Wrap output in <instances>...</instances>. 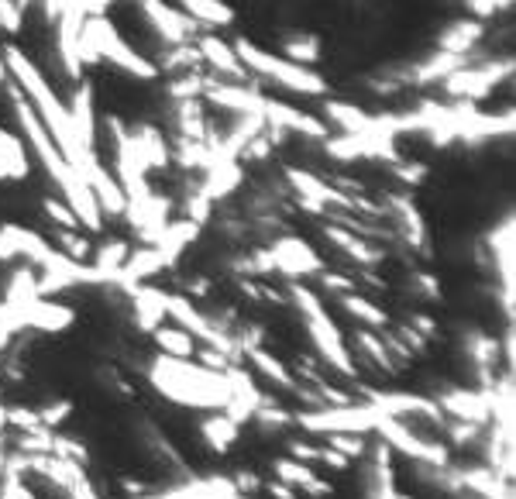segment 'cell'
Listing matches in <instances>:
<instances>
[{"instance_id": "cell-35", "label": "cell", "mask_w": 516, "mask_h": 499, "mask_svg": "<svg viewBox=\"0 0 516 499\" xmlns=\"http://www.w3.org/2000/svg\"><path fill=\"white\" fill-rule=\"evenodd\" d=\"M35 410H38V420H42V427L56 431L59 424H66V420H69V413H73V403L56 400V403H45V407H35Z\"/></svg>"}, {"instance_id": "cell-34", "label": "cell", "mask_w": 516, "mask_h": 499, "mask_svg": "<svg viewBox=\"0 0 516 499\" xmlns=\"http://www.w3.org/2000/svg\"><path fill=\"white\" fill-rule=\"evenodd\" d=\"M0 499H38V496L28 489L25 475L4 469V475H0Z\"/></svg>"}, {"instance_id": "cell-43", "label": "cell", "mask_w": 516, "mask_h": 499, "mask_svg": "<svg viewBox=\"0 0 516 499\" xmlns=\"http://www.w3.org/2000/svg\"><path fill=\"white\" fill-rule=\"evenodd\" d=\"M317 462H320V465H327V469H331V472H348V469H351V458H344L341 451L327 448V444H324V448H320V458H317Z\"/></svg>"}, {"instance_id": "cell-29", "label": "cell", "mask_w": 516, "mask_h": 499, "mask_svg": "<svg viewBox=\"0 0 516 499\" xmlns=\"http://www.w3.org/2000/svg\"><path fill=\"white\" fill-rule=\"evenodd\" d=\"M355 345L362 348V352L369 355L382 372H396L393 358H389V352H386V345H382L379 334H372V327H358V331H355Z\"/></svg>"}, {"instance_id": "cell-42", "label": "cell", "mask_w": 516, "mask_h": 499, "mask_svg": "<svg viewBox=\"0 0 516 499\" xmlns=\"http://www.w3.org/2000/svg\"><path fill=\"white\" fill-rule=\"evenodd\" d=\"M289 458L310 465V462H317V458H320V448H317V444H307V441L293 438V441H289Z\"/></svg>"}, {"instance_id": "cell-4", "label": "cell", "mask_w": 516, "mask_h": 499, "mask_svg": "<svg viewBox=\"0 0 516 499\" xmlns=\"http://www.w3.org/2000/svg\"><path fill=\"white\" fill-rule=\"evenodd\" d=\"M386 417L375 403H341V407H314V410H300L293 413V420L303 431L314 434H369L375 431V424Z\"/></svg>"}, {"instance_id": "cell-27", "label": "cell", "mask_w": 516, "mask_h": 499, "mask_svg": "<svg viewBox=\"0 0 516 499\" xmlns=\"http://www.w3.org/2000/svg\"><path fill=\"white\" fill-rule=\"evenodd\" d=\"M341 307H344V314L348 317H355L358 324H365V327H386L389 324V314L379 307V303H372V300H365V296H358L355 290L351 293H341Z\"/></svg>"}, {"instance_id": "cell-12", "label": "cell", "mask_w": 516, "mask_h": 499, "mask_svg": "<svg viewBox=\"0 0 516 499\" xmlns=\"http://www.w3.org/2000/svg\"><path fill=\"white\" fill-rule=\"evenodd\" d=\"M437 407L444 410V417L472 420V424H482V427L492 420L489 389H448V393L437 396Z\"/></svg>"}, {"instance_id": "cell-8", "label": "cell", "mask_w": 516, "mask_h": 499, "mask_svg": "<svg viewBox=\"0 0 516 499\" xmlns=\"http://www.w3.org/2000/svg\"><path fill=\"white\" fill-rule=\"evenodd\" d=\"M14 321L18 331H45V334H62L66 327H73L76 310L59 303L56 296H35L25 307H14Z\"/></svg>"}, {"instance_id": "cell-37", "label": "cell", "mask_w": 516, "mask_h": 499, "mask_svg": "<svg viewBox=\"0 0 516 499\" xmlns=\"http://www.w3.org/2000/svg\"><path fill=\"white\" fill-rule=\"evenodd\" d=\"M4 413H7V427H14V431H35V427H42L35 407H4Z\"/></svg>"}, {"instance_id": "cell-1", "label": "cell", "mask_w": 516, "mask_h": 499, "mask_svg": "<svg viewBox=\"0 0 516 499\" xmlns=\"http://www.w3.org/2000/svg\"><path fill=\"white\" fill-rule=\"evenodd\" d=\"M148 379L159 389L166 400L179 403V407L193 410H224V403L231 400V379L228 372L203 369L193 358H169L155 355Z\"/></svg>"}, {"instance_id": "cell-47", "label": "cell", "mask_w": 516, "mask_h": 499, "mask_svg": "<svg viewBox=\"0 0 516 499\" xmlns=\"http://www.w3.org/2000/svg\"><path fill=\"white\" fill-rule=\"evenodd\" d=\"M393 499H413V496H403V493H396Z\"/></svg>"}, {"instance_id": "cell-45", "label": "cell", "mask_w": 516, "mask_h": 499, "mask_svg": "<svg viewBox=\"0 0 516 499\" xmlns=\"http://www.w3.org/2000/svg\"><path fill=\"white\" fill-rule=\"evenodd\" d=\"M265 489H269V496L272 499H296V496H300V493H296V489L293 486H286V482H269V486H265Z\"/></svg>"}, {"instance_id": "cell-9", "label": "cell", "mask_w": 516, "mask_h": 499, "mask_svg": "<svg viewBox=\"0 0 516 499\" xmlns=\"http://www.w3.org/2000/svg\"><path fill=\"white\" fill-rule=\"evenodd\" d=\"M303 324H307L317 355L324 358L331 369L344 372V376H355V362H351V352H348V345H344V334L338 331V324L331 321V314L320 310L314 317H303Z\"/></svg>"}, {"instance_id": "cell-14", "label": "cell", "mask_w": 516, "mask_h": 499, "mask_svg": "<svg viewBox=\"0 0 516 499\" xmlns=\"http://www.w3.org/2000/svg\"><path fill=\"white\" fill-rule=\"evenodd\" d=\"M131 135V145H135L138 159H142L145 173H169L172 166V155H169V142L166 135H162L155 124H138L135 131H128Z\"/></svg>"}, {"instance_id": "cell-3", "label": "cell", "mask_w": 516, "mask_h": 499, "mask_svg": "<svg viewBox=\"0 0 516 499\" xmlns=\"http://www.w3.org/2000/svg\"><path fill=\"white\" fill-rule=\"evenodd\" d=\"M234 52H238L241 66H245L248 73L276 83L279 90L303 93V97H324L327 93V80L320 73H314L310 66H300V62H289L286 56L258 49V45H252L248 38H238V42H234Z\"/></svg>"}, {"instance_id": "cell-31", "label": "cell", "mask_w": 516, "mask_h": 499, "mask_svg": "<svg viewBox=\"0 0 516 499\" xmlns=\"http://www.w3.org/2000/svg\"><path fill=\"white\" fill-rule=\"evenodd\" d=\"M324 441H327V448H334V451H341L344 458H365L369 455V441H365V434H324Z\"/></svg>"}, {"instance_id": "cell-6", "label": "cell", "mask_w": 516, "mask_h": 499, "mask_svg": "<svg viewBox=\"0 0 516 499\" xmlns=\"http://www.w3.org/2000/svg\"><path fill=\"white\" fill-rule=\"evenodd\" d=\"M200 100H207V104L214 107V111H221V114H258V118H262L265 93L245 87V83H231V80H221V76L207 73V76H203Z\"/></svg>"}, {"instance_id": "cell-16", "label": "cell", "mask_w": 516, "mask_h": 499, "mask_svg": "<svg viewBox=\"0 0 516 499\" xmlns=\"http://www.w3.org/2000/svg\"><path fill=\"white\" fill-rule=\"evenodd\" d=\"M386 204L396 214V235L417 252H427V221L420 207L410 197H386Z\"/></svg>"}, {"instance_id": "cell-15", "label": "cell", "mask_w": 516, "mask_h": 499, "mask_svg": "<svg viewBox=\"0 0 516 499\" xmlns=\"http://www.w3.org/2000/svg\"><path fill=\"white\" fill-rule=\"evenodd\" d=\"M131 296V317H135V327L145 334H152L159 324H166V290H159V286H135V290L128 293Z\"/></svg>"}, {"instance_id": "cell-21", "label": "cell", "mask_w": 516, "mask_h": 499, "mask_svg": "<svg viewBox=\"0 0 516 499\" xmlns=\"http://www.w3.org/2000/svg\"><path fill=\"white\" fill-rule=\"evenodd\" d=\"M324 118L338 135H358V131H372V114L362 111L358 104L348 100H327L324 104Z\"/></svg>"}, {"instance_id": "cell-30", "label": "cell", "mask_w": 516, "mask_h": 499, "mask_svg": "<svg viewBox=\"0 0 516 499\" xmlns=\"http://www.w3.org/2000/svg\"><path fill=\"white\" fill-rule=\"evenodd\" d=\"M56 248H59L62 255H66V259H73V262H90V255H93L90 238L80 235V228H73V231H62V228H59Z\"/></svg>"}, {"instance_id": "cell-18", "label": "cell", "mask_w": 516, "mask_h": 499, "mask_svg": "<svg viewBox=\"0 0 516 499\" xmlns=\"http://www.w3.org/2000/svg\"><path fill=\"white\" fill-rule=\"evenodd\" d=\"M486 38V21L479 18H461L455 25H448L437 38V49L451 52V56H472L479 49V42Z\"/></svg>"}, {"instance_id": "cell-44", "label": "cell", "mask_w": 516, "mask_h": 499, "mask_svg": "<svg viewBox=\"0 0 516 499\" xmlns=\"http://www.w3.org/2000/svg\"><path fill=\"white\" fill-rule=\"evenodd\" d=\"M410 327L417 334H424V338H434V334H437V321H434V317H424V314H413Z\"/></svg>"}, {"instance_id": "cell-19", "label": "cell", "mask_w": 516, "mask_h": 499, "mask_svg": "<svg viewBox=\"0 0 516 499\" xmlns=\"http://www.w3.org/2000/svg\"><path fill=\"white\" fill-rule=\"evenodd\" d=\"M176 7L193 21V25L217 31L234 25V7L228 0H176Z\"/></svg>"}, {"instance_id": "cell-39", "label": "cell", "mask_w": 516, "mask_h": 499, "mask_svg": "<svg viewBox=\"0 0 516 499\" xmlns=\"http://www.w3.org/2000/svg\"><path fill=\"white\" fill-rule=\"evenodd\" d=\"M413 290L417 296H424V300H441V283H437V276H427V272H413Z\"/></svg>"}, {"instance_id": "cell-38", "label": "cell", "mask_w": 516, "mask_h": 499, "mask_svg": "<svg viewBox=\"0 0 516 499\" xmlns=\"http://www.w3.org/2000/svg\"><path fill=\"white\" fill-rule=\"evenodd\" d=\"M465 4H468V11H472V18L486 21V18H492V14L506 11L513 0H465Z\"/></svg>"}, {"instance_id": "cell-32", "label": "cell", "mask_w": 516, "mask_h": 499, "mask_svg": "<svg viewBox=\"0 0 516 499\" xmlns=\"http://www.w3.org/2000/svg\"><path fill=\"white\" fill-rule=\"evenodd\" d=\"M42 214L49 217V221L56 224V228H62V231L80 228V221H76V214H73V210H69V204L59 197V193H56V197H42Z\"/></svg>"}, {"instance_id": "cell-26", "label": "cell", "mask_w": 516, "mask_h": 499, "mask_svg": "<svg viewBox=\"0 0 516 499\" xmlns=\"http://www.w3.org/2000/svg\"><path fill=\"white\" fill-rule=\"evenodd\" d=\"M128 255H131V245L124 238H111V241H104L100 248H93V255H90V265L100 272V276L107 279V286L114 283V272L121 269L124 262H128Z\"/></svg>"}, {"instance_id": "cell-33", "label": "cell", "mask_w": 516, "mask_h": 499, "mask_svg": "<svg viewBox=\"0 0 516 499\" xmlns=\"http://www.w3.org/2000/svg\"><path fill=\"white\" fill-rule=\"evenodd\" d=\"M52 455L83 465V469L90 465V451H86V444L76 441V438H66V434H59V431H56V438H52Z\"/></svg>"}, {"instance_id": "cell-11", "label": "cell", "mask_w": 516, "mask_h": 499, "mask_svg": "<svg viewBox=\"0 0 516 499\" xmlns=\"http://www.w3.org/2000/svg\"><path fill=\"white\" fill-rule=\"evenodd\" d=\"M193 45H197L200 66H207L210 76H221V80H231V83H245L248 80V69L241 66L234 45L224 42L221 35H197V38H193Z\"/></svg>"}, {"instance_id": "cell-22", "label": "cell", "mask_w": 516, "mask_h": 499, "mask_svg": "<svg viewBox=\"0 0 516 499\" xmlns=\"http://www.w3.org/2000/svg\"><path fill=\"white\" fill-rule=\"evenodd\" d=\"M200 434H203V441L217 451V455H224V451H231L234 444H238L241 427L234 424L224 410H214V413H207V417L200 420Z\"/></svg>"}, {"instance_id": "cell-13", "label": "cell", "mask_w": 516, "mask_h": 499, "mask_svg": "<svg viewBox=\"0 0 516 499\" xmlns=\"http://www.w3.org/2000/svg\"><path fill=\"white\" fill-rule=\"evenodd\" d=\"M80 176L86 179V186L93 190V197H97L100 214H104V217H124L128 200H124V190H121V183L114 179V173H107V169L93 159L90 166H83Z\"/></svg>"}, {"instance_id": "cell-20", "label": "cell", "mask_w": 516, "mask_h": 499, "mask_svg": "<svg viewBox=\"0 0 516 499\" xmlns=\"http://www.w3.org/2000/svg\"><path fill=\"white\" fill-rule=\"evenodd\" d=\"M324 235H327V241H334V245H338L341 252L348 255L351 262H358V265H379L382 259H386V252H382V248L369 245V241H365L362 235H355L351 228H341V224H327Z\"/></svg>"}, {"instance_id": "cell-24", "label": "cell", "mask_w": 516, "mask_h": 499, "mask_svg": "<svg viewBox=\"0 0 516 499\" xmlns=\"http://www.w3.org/2000/svg\"><path fill=\"white\" fill-rule=\"evenodd\" d=\"M152 341H155V348H159V355H169V358H193L197 355V338L176 324H159L152 331Z\"/></svg>"}, {"instance_id": "cell-28", "label": "cell", "mask_w": 516, "mask_h": 499, "mask_svg": "<svg viewBox=\"0 0 516 499\" xmlns=\"http://www.w3.org/2000/svg\"><path fill=\"white\" fill-rule=\"evenodd\" d=\"M283 56L289 62H300V66H307V62H317L320 38L310 35V31H293V35H286V42H283Z\"/></svg>"}, {"instance_id": "cell-2", "label": "cell", "mask_w": 516, "mask_h": 499, "mask_svg": "<svg viewBox=\"0 0 516 499\" xmlns=\"http://www.w3.org/2000/svg\"><path fill=\"white\" fill-rule=\"evenodd\" d=\"M80 59L83 66H97L100 59L104 62H114L121 73L135 76V80H155L159 69L155 62L142 56L128 38L117 31V25L111 18H86L83 21V31H80Z\"/></svg>"}, {"instance_id": "cell-46", "label": "cell", "mask_w": 516, "mask_h": 499, "mask_svg": "<svg viewBox=\"0 0 516 499\" xmlns=\"http://www.w3.org/2000/svg\"><path fill=\"white\" fill-rule=\"evenodd\" d=\"M18 255H14V248H11V241L4 238V231H0V262H14Z\"/></svg>"}, {"instance_id": "cell-7", "label": "cell", "mask_w": 516, "mask_h": 499, "mask_svg": "<svg viewBox=\"0 0 516 499\" xmlns=\"http://www.w3.org/2000/svg\"><path fill=\"white\" fill-rule=\"evenodd\" d=\"M269 255H272V269H276V276H286V279H307V276H317V272L324 269L320 255L296 235H279L269 245Z\"/></svg>"}, {"instance_id": "cell-5", "label": "cell", "mask_w": 516, "mask_h": 499, "mask_svg": "<svg viewBox=\"0 0 516 499\" xmlns=\"http://www.w3.org/2000/svg\"><path fill=\"white\" fill-rule=\"evenodd\" d=\"M510 73H513V62L510 59L482 62V66H479V62H465V66H458L451 76H444L441 87L448 90V97L475 104V100L489 97V93L496 90Z\"/></svg>"}, {"instance_id": "cell-10", "label": "cell", "mask_w": 516, "mask_h": 499, "mask_svg": "<svg viewBox=\"0 0 516 499\" xmlns=\"http://www.w3.org/2000/svg\"><path fill=\"white\" fill-rule=\"evenodd\" d=\"M262 118L265 124L272 128L286 131V135H296V138H310V142H324L327 138V124L314 118V114L300 111V107L286 104V100H276V97H265L262 100Z\"/></svg>"}, {"instance_id": "cell-36", "label": "cell", "mask_w": 516, "mask_h": 499, "mask_svg": "<svg viewBox=\"0 0 516 499\" xmlns=\"http://www.w3.org/2000/svg\"><path fill=\"white\" fill-rule=\"evenodd\" d=\"M21 28H25V11L18 7V0H0V31L18 35Z\"/></svg>"}, {"instance_id": "cell-17", "label": "cell", "mask_w": 516, "mask_h": 499, "mask_svg": "<svg viewBox=\"0 0 516 499\" xmlns=\"http://www.w3.org/2000/svg\"><path fill=\"white\" fill-rule=\"evenodd\" d=\"M272 472H276L279 482H286V486L300 489V493H307L314 499H324L334 493L331 482L317 479V472L310 469L307 462H296V458H276V462H272Z\"/></svg>"}, {"instance_id": "cell-41", "label": "cell", "mask_w": 516, "mask_h": 499, "mask_svg": "<svg viewBox=\"0 0 516 499\" xmlns=\"http://www.w3.org/2000/svg\"><path fill=\"white\" fill-rule=\"evenodd\" d=\"M66 496H69V499H100V493L93 489V482H90V475H86V472H80L73 482H69Z\"/></svg>"}, {"instance_id": "cell-40", "label": "cell", "mask_w": 516, "mask_h": 499, "mask_svg": "<svg viewBox=\"0 0 516 499\" xmlns=\"http://www.w3.org/2000/svg\"><path fill=\"white\" fill-rule=\"evenodd\" d=\"M320 286L331 290V293H351V290H355V279L341 276V272H324V269H320Z\"/></svg>"}, {"instance_id": "cell-23", "label": "cell", "mask_w": 516, "mask_h": 499, "mask_svg": "<svg viewBox=\"0 0 516 499\" xmlns=\"http://www.w3.org/2000/svg\"><path fill=\"white\" fill-rule=\"evenodd\" d=\"M69 118H73L76 131H80L83 145L93 148V135H97V111H93V90L86 83H76L73 97H69Z\"/></svg>"}, {"instance_id": "cell-25", "label": "cell", "mask_w": 516, "mask_h": 499, "mask_svg": "<svg viewBox=\"0 0 516 499\" xmlns=\"http://www.w3.org/2000/svg\"><path fill=\"white\" fill-rule=\"evenodd\" d=\"M248 362H252V369L258 372L262 379H269L272 386H279V389H293L296 386V379H293V372H289V365H283V358H276L272 352H265L262 345L258 348H248Z\"/></svg>"}]
</instances>
